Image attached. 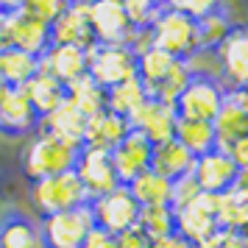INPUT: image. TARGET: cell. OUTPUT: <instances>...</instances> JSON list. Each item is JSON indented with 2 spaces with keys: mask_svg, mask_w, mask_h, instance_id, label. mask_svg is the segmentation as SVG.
I'll use <instances>...</instances> for the list:
<instances>
[{
  "mask_svg": "<svg viewBox=\"0 0 248 248\" xmlns=\"http://www.w3.org/2000/svg\"><path fill=\"white\" fill-rule=\"evenodd\" d=\"M76 156H78V148L67 145V142H62V140L36 128L34 134L28 137L23 154H20V168H23L28 181H39L47 179V176H59V173L73 170Z\"/></svg>",
  "mask_w": 248,
  "mask_h": 248,
  "instance_id": "cell-1",
  "label": "cell"
},
{
  "mask_svg": "<svg viewBox=\"0 0 248 248\" xmlns=\"http://www.w3.org/2000/svg\"><path fill=\"white\" fill-rule=\"evenodd\" d=\"M28 198L34 203V209L39 212V217L56 212H67V209H78L90 203V195L84 190V184L78 181V176L67 170L59 176H47V179L31 181Z\"/></svg>",
  "mask_w": 248,
  "mask_h": 248,
  "instance_id": "cell-2",
  "label": "cell"
},
{
  "mask_svg": "<svg viewBox=\"0 0 248 248\" xmlns=\"http://www.w3.org/2000/svg\"><path fill=\"white\" fill-rule=\"evenodd\" d=\"M151 36H154V47L168 53L170 59H187L195 47H201L198 23L190 14L173 12V9H162L156 14V20L151 23Z\"/></svg>",
  "mask_w": 248,
  "mask_h": 248,
  "instance_id": "cell-3",
  "label": "cell"
},
{
  "mask_svg": "<svg viewBox=\"0 0 248 248\" xmlns=\"http://www.w3.org/2000/svg\"><path fill=\"white\" fill-rule=\"evenodd\" d=\"M87 73L103 90H109L114 84H123V81L137 76V56L125 45L92 42L87 47Z\"/></svg>",
  "mask_w": 248,
  "mask_h": 248,
  "instance_id": "cell-4",
  "label": "cell"
},
{
  "mask_svg": "<svg viewBox=\"0 0 248 248\" xmlns=\"http://www.w3.org/2000/svg\"><path fill=\"white\" fill-rule=\"evenodd\" d=\"M92 226H95V217H92L90 203L78 209L39 217V232H42L45 248H81Z\"/></svg>",
  "mask_w": 248,
  "mask_h": 248,
  "instance_id": "cell-5",
  "label": "cell"
},
{
  "mask_svg": "<svg viewBox=\"0 0 248 248\" xmlns=\"http://www.w3.org/2000/svg\"><path fill=\"white\" fill-rule=\"evenodd\" d=\"M95 226L109 232V234H120L125 229L137 226V215H140V203L131 198V192L125 184H117L114 190L103 192L98 198L90 201Z\"/></svg>",
  "mask_w": 248,
  "mask_h": 248,
  "instance_id": "cell-6",
  "label": "cell"
},
{
  "mask_svg": "<svg viewBox=\"0 0 248 248\" xmlns=\"http://www.w3.org/2000/svg\"><path fill=\"white\" fill-rule=\"evenodd\" d=\"M131 131H140L151 145L168 142L176 134V123H179V112L173 103H162L156 98H145L134 112L125 117Z\"/></svg>",
  "mask_w": 248,
  "mask_h": 248,
  "instance_id": "cell-7",
  "label": "cell"
},
{
  "mask_svg": "<svg viewBox=\"0 0 248 248\" xmlns=\"http://www.w3.org/2000/svg\"><path fill=\"white\" fill-rule=\"evenodd\" d=\"M226 101V90L220 81H203V78H190L184 92L176 101V112L179 117H190V120H206L212 123L215 114L220 112Z\"/></svg>",
  "mask_w": 248,
  "mask_h": 248,
  "instance_id": "cell-8",
  "label": "cell"
},
{
  "mask_svg": "<svg viewBox=\"0 0 248 248\" xmlns=\"http://www.w3.org/2000/svg\"><path fill=\"white\" fill-rule=\"evenodd\" d=\"M73 173H76L78 181L84 184V190H87V195H90V201L117 187V176H114L109 151H98V148L81 145L78 156H76V168H73Z\"/></svg>",
  "mask_w": 248,
  "mask_h": 248,
  "instance_id": "cell-9",
  "label": "cell"
},
{
  "mask_svg": "<svg viewBox=\"0 0 248 248\" xmlns=\"http://www.w3.org/2000/svg\"><path fill=\"white\" fill-rule=\"evenodd\" d=\"M90 25L95 42L101 45H125V39L134 28L120 0H92Z\"/></svg>",
  "mask_w": 248,
  "mask_h": 248,
  "instance_id": "cell-10",
  "label": "cell"
},
{
  "mask_svg": "<svg viewBox=\"0 0 248 248\" xmlns=\"http://www.w3.org/2000/svg\"><path fill=\"white\" fill-rule=\"evenodd\" d=\"M3 28H6V45L20 47L36 59L50 47V25L28 17L20 9L3 14Z\"/></svg>",
  "mask_w": 248,
  "mask_h": 248,
  "instance_id": "cell-11",
  "label": "cell"
},
{
  "mask_svg": "<svg viewBox=\"0 0 248 248\" xmlns=\"http://www.w3.org/2000/svg\"><path fill=\"white\" fill-rule=\"evenodd\" d=\"M217 56L223 64V90L232 92L248 84V25H234L229 36L217 45Z\"/></svg>",
  "mask_w": 248,
  "mask_h": 248,
  "instance_id": "cell-12",
  "label": "cell"
},
{
  "mask_svg": "<svg viewBox=\"0 0 248 248\" xmlns=\"http://www.w3.org/2000/svg\"><path fill=\"white\" fill-rule=\"evenodd\" d=\"M215 229H217V220H215V195H209V192H201L195 201L176 209V234L184 237L192 246H198L201 240H206Z\"/></svg>",
  "mask_w": 248,
  "mask_h": 248,
  "instance_id": "cell-13",
  "label": "cell"
},
{
  "mask_svg": "<svg viewBox=\"0 0 248 248\" xmlns=\"http://www.w3.org/2000/svg\"><path fill=\"white\" fill-rule=\"evenodd\" d=\"M151 151H154V145L140 131H128L123 137V142L114 148V151H109L117 184H128L140 173H145L151 168Z\"/></svg>",
  "mask_w": 248,
  "mask_h": 248,
  "instance_id": "cell-14",
  "label": "cell"
},
{
  "mask_svg": "<svg viewBox=\"0 0 248 248\" xmlns=\"http://www.w3.org/2000/svg\"><path fill=\"white\" fill-rule=\"evenodd\" d=\"M39 128V114L25 98L23 87H9L0 101V131L12 137H31Z\"/></svg>",
  "mask_w": 248,
  "mask_h": 248,
  "instance_id": "cell-15",
  "label": "cell"
},
{
  "mask_svg": "<svg viewBox=\"0 0 248 248\" xmlns=\"http://www.w3.org/2000/svg\"><path fill=\"white\" fill-rule=\"evenodd\" d=\"M90 6L92 3L70 0V9L50 25V45H76L87 50L95 42L90 25Z\"/></svg>",
  "mask_w": 248,
  "mask_h": 248,
  "instance_id": "cell-16",
  "label": "cell"
},
{
  "mask_svg": "<svg viewBox=\"0 0 248 248\" xmlns=\"http://www.w3.org/2000/svg\"><path fill=\"white\" fill-rule=\"evenodd\" d=\"M237 176V165L232 162L229 154L223 151H209L203 156H195V168H192V179L198 181L201 192L209 195H220V192L232 190V181Z\"/></svg>",
  "mask_w": 248,
  "mask_h": 248,
  "instance_id": "cell-17",
  "label": "cell"
},
{
  "mask_svg": "<svg viewBox=\"0 0 248 248\" xmlns=\"http://www.w3.org/2000/svg\"><path fill=\"white\" fill-rule=\"evenodd\" d=\"M39 73H47L67 87L70 81L87 76V50L76 45H50L39 56Z\"/></svg>",
  "mask_w": 248,
  "mask_h": 248,
  "instance_id": "cell-18",
  "label": "cell"
},
{
  "mask_svg": "<svg viewBox=\"0 0 248 248\" xmlns=\"http://www.w3.org/2000/svg\"><path fill=\"white\" fill-rule=\"evenodd\" d=\"M84 128H87V117L67 101L59 103L53 112L39 117V131L56 137V140H62V142H67L73 148L84 145Z\"/></svg>",
  "mask_w": 248,
  "mask_h": 248,
  "instance_id": "cell-19",
  "label": "cell"
},
{
  "mask_svg": "<svg viewBox=\"0 0 248 248\" xmlns=\"http://www.w3.org/2000/svg\"><path fill=\"white\" fill-rule=\"evenodd\" d=\"M128 131H131V125H128L125 117L109 112V109H103V112L87 117L84 145L98 148V151H114V148L123 142V137L128 134Z\"/></svg>",
  "mask_w": 248,
  "mask_h": 248,
  "instance_id": "cell-20",
  "label": "cell"
},
{
  "mask_svg": "<svg viewBox=\"0 0 248 248\" xmlns=\"http://www.w3.org/2000/svg\"><path fill=\"white\" fill-rule=\"evenodd\" d=\"M192 168H195V156L184 145H179L176 140H168V142H159L151 151V168L156 176L168 181H176L181 176H192Z\"/></svg>",
  "mask_w": 248,
  "mask_h": 248,
  "instance_id": "cell-21",
  "label": "cell"
},
{
  "mask_svg": "<svg viewBox=\"0 0 248 248\" xmlns=\"http://www.w3.org/2000/svg\"><path fill=\"white\" fill-rule=\"evenodd\" d=\"M0 248H45L39 220L28 215H9L0 223Z\"/></svg>",
  "mask_w": 248,
  "mask_h": 248,
  "instance_id": "cell-22",
  "label": "cell"
},
{
  "mask_svg": "<svg viewBox=\"0 0 248 248\" xmlns=\"http://www.w3.org/2000/svg\"><path fill=\"white\" fill-rule=\"evenodd\" d=\"M39 73V59L20 47H0V81L6 87H23L28 78Z\"/></svg>",
  "mask_w": 248,
  "mask_h": 248,
  "instance_id": "cell-23",
  "label": "cell"
},
{
  "mask_svg": "<svg viewBox=\"0 0 248 248\" xmlns=\"http://www.w3.org/2000/svg\"><path fill=\"white\" fill-rule=\"evenodd\" d=\"M64 101L73 103L84 117H92V114L106 109V90L87 73V76L70 81L67 87H64Z\"/></svg>",
  "mask_w": 248,
  "mask_h": 248,
  "instance_id": "cell-24",
  "label": "cell"
},
{
  "mask_svg": "<svg viewBox=\"0 0 248 248\" xmlns=\"http://www.w3.org/2000/svg\"><path fill=\"white\" fill-rule=\"evenodd\" d=\"M173 140H176L179 145L187 148L192 156H203V154H209V151H215V148H217L215 128H212V123H206V120H190V117H179Z\"/></svg>",
  "mask_w": 248,
  "mask_h": 248,
  "instance_id": "cell-25",
  "label": "cell"
},
{
  "mask_svg": "<svg viewBox=\"0 0 248 248\" xmlns=\"http://www.w3.org/2000/svg\"><path fill=\"white\" fill-rule=\"evenodd\" d=\"M25 98L31 101V106L36 109V114L53 112L59 103H64V84H59L56 78H50L47 73H36L34 78H28L23 84Z\"/></svg>",
  "mask_w": 248,
  "mask_h": 248,
  "instance_id": "cell-26",
  "label": "cell"
},
{
  "mask_svg": "<svg viewBox=\"0 0 248 248\" xmlns=\"http://www.w3.org/2000/svg\"><path fill=\"white\" fill-rule=\"evenodd\" d=\"M212 128H215V140H217V151H226L237 137H243L248 131V114L234 101H229V95H226L220 112L215 114L212 120Z\"/></svg>",
  "mask_w": 248,
  "mask_h": 248,
  "instance_id": "cell-27",
  "label": "cell"
},
{
  "mask_svg": "<svg viewBox=\"0 0 248 248\" xmlns=\"http://www.w3.org/2000/svg\"><path fill=\"white\" fill-rule=\"evenodd\" d=\"M215 220H217V229L248 232V201L234 190L215 195Z\"/></svg>",
  "mask_w": 248,
  "mask_h": 248,
  "instance_id": "cell-28",
  "label": "cell"
},
{
  "mask_svg": "<svg viewBox=\"0 0 248 248\" xmlns=\"http://www.w3.org/2000/svg\"><path fill=\"white\" fill-rule=\"evenodd\" d=\"M137 229L154 243L168 234H176V212L170 209V203H151V206H140L137 215Z\"/></svg>",
  "mask_w": 248,
  "mask_h": 248,
  "instance_id": "cell-29",
  "label": "cell"
},
{
  "mask_svg": "<svg viewBox=\"0 0 248 248\" xmlns=\"http://www.w3.org/2000/svg\"><path fill=\"white\" fill-rule=\"evenodd\" d=\"M170 184H173V181L156 176L154 170H145V173H140L137 179L128 181L125 187H128L131 198H134L140 206H151V203H170Z\"/></svg>",
  "mask_w": 248,
  "mask_h": 248,
  "instance_id": "cell-30",
  "label": "cell"
},
{
  "mask_svg": "<svg viewBox=\"0 0 248 248\" xmlns=\"http://www.w3.org/2000/svg\"><path fill=\"white\" fill-rule=\"evenodd\" d=\"M145 98H148L145 87H142L140 78L134 76V78L123 81V84H114V87L106 90V109L114 112V114H120V117H128Z\"/></svg>",
  "mask_w": 248,
  "mask_h": 248,
  "instance_id": "cell-31",
  "label": "cell"
},
{
  "mask_svg": "<svg viewBox=\"0 0 248 248\" xmlns=\"http://www.w3.org/2000/svg\"><path fill=\"white\" fill-rule=\"evenodd\" d=\"M173 62L176 59H170L168 53H162L159 47H151L142 56H137V78L145 87L148 95L154 92V87H156L159 81L168 76V70L173 67Z\"/></svg>",
  "mask_w": 248,
  "mask_h": 248,
  "instance_id": "cell-32",
  "label": "cell"
},
{
  "mask_svg": "<svg viewBox=\"0 0 248 248\" xmlns=\"http://www.w3.org/2000/svg\"><path fill=\"white\" fill-rule=\"evenodd\" d=\"M190 78L203 81H223V64L217 56V47H195L187 59H181Z\"/></svg>",
  "mask_w": 248,
  "mask_h": 248,
  "instance_id": "cell-33",
  "label": "cell"
},
{
  "mask_svg": "<svg viewBox=\"0 0 248 248\" xmlns=\"http://www.w3.org/2000/svg\"><path fill=\"white\" fill-rule=\"evenodd\" d=\"M195 23H198V42H201V47H217L229 36V31L234 28L223 9H215V12L203 14Z\"/></svg>",
  "mask_w": 248,
  "mask_h": 248,
  "instance_id": "cell-34",
  "label": "cell"
},
{
  "mask_svg": "<svg viewBox=\"0 0 248 248\" xmlns=\"http://www.w3.org/2000/svg\"><path fill=\"white\" fill-rule=\"evenodd\" d=\"M187 84H190V73L184 67V62L176 59L173 67L168 70V76L154 87V92H151L148 98H156V101H162V103H173V106H176V101H179V95L184 92Z\"/></svg>",
  "mask_w": 248,
  "mask_h": 248,
  "instance_id": "cell-35",
  "label": "cell"
},
{
  "mask_svg": "<svg viewBox=\"0 0 248 248\" xmlns=\"http://www.w3.org/2000/svg\"><path fill=\"white\" fill-rule=\"evenodd\" d=\"M67 9L70 0H23V6H20V12H25L28 17H34L45 25H53Z\"/></svg>",
  "mask_w": 248,
  "mask_h": 248,
  "instance_id": "cell-36",
  "label": "cell"
},
{
  "mask_svg": "<svg viewBox=\"0 0 248 248\" xmlns=\"http://www.w3.org/2000/svg\"><path fill=\"white\" fill-rule=\"evenodd\" d=\"M120 3H123V9L134 28H151V23L156 20V14L162 12L159 0H120Z\"/></svg>",
  "mask_w": 248,
  "mask_h": 248,
  "instance_id": "cell-37",
  "label": "cell"
},
{
  "mask_svg": "<svg viewBox=\"0 0 248 248\" xmlns=\"http://www.w3.org/2000/svg\"><path fill=\"white\" fill-rule=\"evenodd\" d=\"M201 195V187H198V181L192 179V176H181L170 184V209L176 212L181 206H187L190 201H195Z\"/></svg>",
  "mask_w": 248,
  "mask_h": 248,
  "instance_id": "cell-38",
  "label": "cell"
},
{
  "mask_svg": "<svg viewBox=\"0 0 248 248\" xmlns=\"http://www.w3.org/2000/svg\"><path fill=\"white\" fill-rule=\"evenodd\" d=\"M195 248H248V232H232V229H215L212 234L201 240Z\"/></svg>",
  "mask_w": 248,
  "mask_h": 248,
  "instance_id": "cell-39",
  "label": "cell"
},
{
  "mask_svg": "<svg viewBox=\"0 0 248 248\" xmlns=\"http://www.w3.org/2000/svg\"><path fill=\"white\" fill-rule=\"evenodd\" d=\"M162 9H173V12L190 14L192 20H201L203 14L220 9V0H159Z\"/></svg>",
  "mask_w": 248,
  "mask_h": 248,
  "instance_id": "cell-40",
  "label": "cell"
},
{
  "mask_svg": "<svg viewBox=\"0 0 248 248\" xmlns=\"http://www.w3.org/2000/svg\"><path fill=\"white\" fill-rule=\"evenodd\" d=\"M125 47L134 53V56H142L145 50L154 47V36H151V28H131V34L125 39Z\"/></svg>",
  "mask_w": 248,
  "mask_h": 248,
  "instance_id": "cell-41",
  "label": "cell"
},
{
  "mask_svg": "<svg viewBox=\"0 0 248 248\" xmlns=\"http://www.w3.org/2000/svg\"><path fill=\"white\" fill-rule=\"evenodd\" d=\"M114 243H117V248H151V240H148L137 226L125 229L120 234H114Z\"/></svg>",
  "mask_w": 248,
  "mask_h": 248,
  "instance_id": "cell-42",
  "label": "cell"
},
{
  "mask_svg": "<svg viewBox=\"0 0 248 248\" xmlns=\"http://www.w3.org/2000/svg\"><path fill=\"white\" fill-rule=\"evenodd\" d=\"M223 154H229V156H232V162H234L237 168H248V131L243 137H237V140L226 148Z\"/></svg>",
  "mask_w": 248,
  "mask_h": 248,
  "instance_id": "cell-43",
  "label": "cell"
},
{
  "mask_svg": "<svg viewBox=\"0 0 248 248\" xmlns=\"http://www.w3.org/2000/svg\"><path fill=\"white\" fill-rule=\"evenodd\" d=\"M81 248H117V243H114V234L103 232V229H98V226H92Z\"/></svg>",
  "mask_w": 248,
  "mask_h": 248,
  "instance_id": "cell-44",
  "label": "cell"
},
{
  "mask_svg": "<svg viewBox=\"0 0 248 248\" xmlns=\"http://www.w3.org/2000/svg\"><path fill=\"white\" fill-rule=\"evenodd\" d=\"M151 248H195V246L187 243V240L179 237V234H168V237H162V240H154Z\"/></svg>",
  "mask_w": 248,
  "mask_h": 248,
  "instance_id": "cell-45",
  "label": "cell"
},
{
  "mask_svg": "<svg viewBox=\"0 0 248 248\" xmlns=\"http://www.w3.org/2000/svg\"><path fill=\"white\" fill-rule=\"evenodd\" d=\"M232 190L248 201V168H237V176H234V181H232Z\"/></svg>",
  "mask_w": 248,
  "mask_h": 248,
  "instance_id": "cell-46",
  "label": "cell"
},
{
  "mask_svg": "<svg viewBox=\"0 0 248 248\" xmlns=\"http://www.w3.org/2000/svg\"><path fill=\"white\" fill-rule=\"evenodd\" d=\"M226 95H229V101H234L237 106L248 114V84L246 87H237V90H232V92H226Z\"/></svg>",
  "mask_w": 248,
  "mask_h": 248,
  "instance_id": "cell-47",
  "label": "cell"
},
{
  "mask_svg": "<svg viewBox=\"0 0 248 248\" xmlns=\"http://www.w3.org/2000/svg\"><path fill=\"white\" fill-rule=\"evenodd\" d=\"M20 6H23V0H0V14L14 12V9H20Z\"/></svg>",
  "mask_w": 248,
  "mask_h": 248,
  "instance_id": "cell-48",
  "label": "cell"
},
{
  "mask_svg": "<svg viewBox=\"0 0 248 248\" xmlns=\"http://www.w3.org/2000/svg\"><path fill=\"white\" fill-rule=\"evenodd\" d=\"M0 47H6V28H3V14H0Z\"/></svg>",
  "mask_w": 248,
  "mask_h": 248,
  "instance_id": "cell-49",
  "label": "cell"
},
{
  "mask_svg": "<svg viewBox=\"0 0 248 248\" xmlns=\"http://www.w3.org/2000/svg\"><path fill=\"white\" fill-rule=\"evenodd\" d=\"M6 90H9V87H6V84L0 81V101H3V95H6Z\"/></svg>",
  "mask_w": 248,
  "mask_h": 248,
  "instance_id": "cell-50",
  "label": "cell"
},
{
  "mask_svg": "<svg viewBox=\"0 0 248 248\" xmlns=\"http://www.w3.org/2000/svg\"><path fill=\"white\" fill-rule=\"evenodd\" d=\"M81 3H92V0H81Z\"/></svg>",
  "mask_w": 248,
  "mask_h": 248,
  "instance_id": "cell-51",
  "label": "cell"
}]
</instances>
